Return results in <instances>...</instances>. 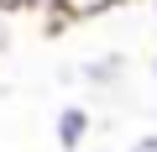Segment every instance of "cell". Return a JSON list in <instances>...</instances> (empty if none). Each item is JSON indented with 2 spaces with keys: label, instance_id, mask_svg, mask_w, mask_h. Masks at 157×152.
<instances>
[{
  "label": "cell",
  "instance_id": "52a82bcc",
  "mask_svg": "<svg viewBox=\"0 0 157 152\" xmlns=\"http://www.w3.org/2000/svg\"><path fill=\"white\" fill-rule=\"evenodd\" d=\"M0 11H16V0H0Z\"/></svg>",
  "mask_w": 157,
  "mask_h": 152
},
{
  "label": "cell",
  "instance_id": "9c48e42d",
  "mask_svg": "<svg viewBox=\"0 0 157 152\" xmlns=\"http://www.w3.org/2000/svg\"><path fill=\"white\" fill-rule=\"evenodd\" d=\"M152 79H157V53H152Z\"/></svg>",
  "mask_w": 157,
  "mask_h": 152
},
{
  "label": "cell",
  "instance_id": "ba28073f",
  "mask_svg": "<svg viewBox=\"0 0 157 152\" xmlns=\"http://www.w3.org/2000/svg\"><path fill=\"white\" fill-rule=\"evenodd\" d=\"M147 11H152V21H157V0H147Z\"/></svg>",
  "mask_w": 157,
  "mask_h": 152
},
{
  "label": "cell",
  "instance_id": "3957f363",
  "mask_svg": "<svg viewBox=\"0 0 157 152\" xmlns=\"http://www.w3.org/2000/svg\"><path fill=\"white\" fill-rule=\"evenodd\" d=\"M115 0H58V21H89V16H105Z\"/></svg>",
  "mask_w": 157,
  "mask_h": 152
},
{
  "label": "cell",
  "instance_id": "5b68a950",
  "mask_svg": "<svg viewBox=\"0 0 157 152\" xmlns=\"http://www.w3.org/2000/svg\"><path fill=\"white\" fill-rule=\"evenodd\" d=\"M11 16H16V11H0V53H11V42H16V26H11Z\"/></svg>",
  "mask_w": 157,
  "mask_h": 152
},
{
  "label": "cell",
  "instance_id": "7a4b0ae2",
  "mask_svg": "<svg viewBox=\"0 0 157 152\" xmlns=\"http://www.w3.org/2000/svg\"><path fill=\"white\" fill-rule=\"evenodd\" d=\"M78 79H84L89 89H100V95H115V84L126 79V58L121 53H100L89 63H78Z\"/></svg>",
  "mask_w": 157,
  "mask_h": 152
},
{
  "label": "cell",
  "instance_id": "6da1fadb",
  "mask_svg": "<svg viewBox=\"0 0 157 152\" xmlns=\"http://www.w3.org/2000/svg\"><path fill=\"white\" fill-rule=\"evenodd\" d=\"M89 136H94V110H89V105H58V115H52V142H58V152H84Z\"/></svg>",
  "mask_w": 157,
  "mask_h": 152
},
{
  "label": "cell",
  "instance_id": "277c9868",
  "mask_svg": "<svg viewBox=\"0 0 157 152\" xmlns=\"http://www.w3.org/2000/svg\"><path fill=\"white\" fill-rule=\"evenodd\" d=\"M16 11L42 16V21H52V26H58V0H16Z\"/></svg>",
  "mask_w": 157,
  "mask_h": 152
},
{
  "label": "cell",
  "instance_id": "8992f818",
  "mask_svg": "<svg viewBox=\"0 0 157 152\" xmlns=\"http://www.w3.org/2000/svg\"><path fill=\"white\" fill-rule=\"evenodd\" d=\"M126 152H157V131H141V136H136Z\"/></svg>",
  "mask_w": 157,
  "mask_h": 152
}]
</instances>
